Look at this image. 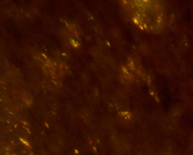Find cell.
<instances>
[{
	"label": "cell",
	"mask_w": 193,
	"mask_h": 155,
	"mask_svg": "<svg viewBox=\"0 0 193 155\" xmlns=\"http://www.w3.org/2000/svg\"><path fill=\"white\" fill-rule=\"evenodd\" d=\"M42 55H43V56H44V57H45V58H47V56H45V54H44L42 53Z\"/></svg>",
	"instance_id": "2"
},
{
	"label": "cell",
	"mask_w": 193,
	"mask_h": 155,
	"mask_svg": "<svg viewBox=\"0 0 193 155\" xmlns=\"http://www.w3.org/2000/svg\"><path fill=\"white\" fill-rule=\"evenodd\" d=\"M71 44L73 45V46L75 48H77L78 47L77 45V44H76V43H75V42H74V40H71Z\"/></svg>",
	"instance_id": "1"
},
{
	"label": "cell",
	"mask_w": 193,
	"mask_h": 155,
	"mask_svg": "<svg viewBox=\"0 0 193 155\" xmlns=\"http://www.w3.org/2000/svg\"><path fill=\"white\" fill-rule=\"evenodd\" d=\"M107 42V44H108V45H109V47H110V44H109V42Z\"/></svg>",
	"instance_id": "3"
}]
</instances>
